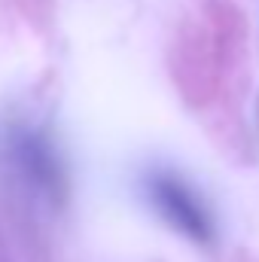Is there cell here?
Listing matches in <instances>:
<instances>
[{
	"label": "cell",
	"mask_w": 259,
	"mask_h": 262,
	"mask_svg": "<svg viewBox=\"0 0 259 262\" xmlns=\"http://www.w3.org/2000/svg\"><path fill=\"white\" fill-rule=\"evenodd\" d=\"M0 156L28 186H34L43 198H49V201L61 198V183H64L61 162H58V152L52 149V143L43 134H37L34 128L15 125V128H9L3 134Z\"/></svg>",
	"instance_id": "6da1fadb"
},
{
	"label": "cell",
	"mask_w": 259,
	"mask_h": 262,
	"mask_svg": "<svg viewBox=\"0 0 259 262\" xmlns=\"http://www.w3.org/2000/svg\"><path fill=\"white\" fill-rule=\"evenodd\" d=\"M146 195L153 201V207L183 235H189L192 241H207L210 238V220L204 213V207L198 204L189 186H183L177 177L171 174H149L146 177Z\"/></svg>",
	"instance_id": "7a4b0ae2"
}]
</instances>
